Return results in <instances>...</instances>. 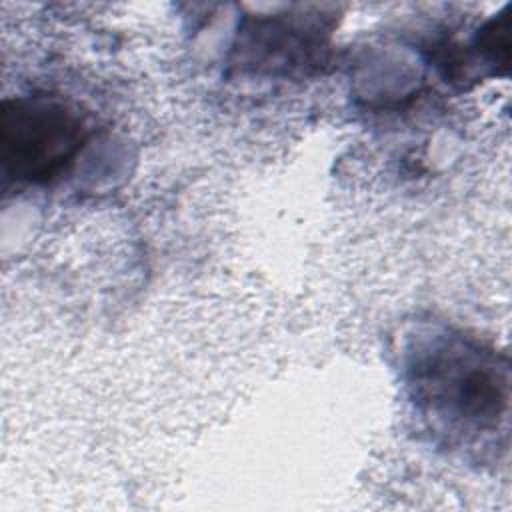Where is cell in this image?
<instances>
[{"label":"cell","mask_w":512,"mask_h":512,"mask_svg":"<svg viewBox=\"0 0 512 512\" xmlns=\"http://www.w3.org/2000/svg\"><path fill=\"white\" fill-rule=\"evenodd\" d=\"M402 364L416 412L448 444H472L506 422L508 360L482 342L446 326L422 328L410 336Z\"/></svg>","instance_id":"obj_1"},{"label":"cell","mask_w":512,"mask_h":512,"mask_svg":"<svg viewBox=\"0 0 512 512\" xmlns=\"http://www.w3.org/2000/svg\"><path fill=\"white\" fill-rule=\"evenodd\" d=\"M90 126L78 108L54 96H24L2 106L0 148L6 178L50 184L78 158Z\"/></svg>","instance_id":"obj_2"},{"label":"cell","mask_w":512,"mask_h":512,"mask_svg":"<svg viewBox=\"0 0 512 512\" xmlns=\"http://www.w3.org/2000/svg\"><path fill=\"white\" fill-rule=\"evenodd\" d=\"M318 32L316 24H302L298 16L256 18L242 30L238 62L270 74L310 68L322 60L324 40Z\"/></svg>","instance_id":"obj_3"}]
</instances>
